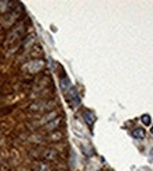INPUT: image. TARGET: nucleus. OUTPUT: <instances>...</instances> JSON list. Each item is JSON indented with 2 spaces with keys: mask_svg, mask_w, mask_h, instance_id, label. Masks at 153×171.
<instances>
[{
  "mask_svg": "<svg viewBox=\"0 0 153 171\" xmlns=\"http://www.w3.org/2000/svg\"><path fill=\"white\" fill-rule=\"evenodd\" d=\"M59 123H60V119H59V118H58V119H53L45 125V129H46V131H53L55 128L59 126Z\"/></svg>",
  "mask_w": 153,
  "mask_h": 171,
  "instance_id": "7ed1b4c3",
  "label": "nucleus"
},
{
  "mask_svg": "<svg viewBox=\"0 0 153 171\" xmlns=\"http://www.w3.org/2000/svg\"><path fill=\"white\" fill-rule=\"evenodd\" d=\"M55 116H58V111H52V112H49L48 115H45L44 118H42L41 123H46V122H51V121L55 119Z\"/></svg>",
  "mask_w": 153,
  "mask_h": 171,
  "instance_id": "39448f33",
  "label": "nucleus"
},
{
  "mask_svg": "<svg viewBox=\"0 0 153 171\" xmlns=\"http://www.w3.org/2000/svg\"><path fill=\"white\" fill-rule=\"evenodd\" d=\"M83 116H84V119H86V122H87L89 125H93V123H94V121H96L94 115L91 114L90 111H84V112H83Z\"/></svg>",
  "mask_w": 153,
  "mask_h": 171,
  "instance_id": "423d86ee",
  "label": "nucleus"
},
{
  "mask_svg": "<svg viewBox=\"0 0 153 171\" xmlns=\"http://www.w3.org/2000/svg\"><path fill=\"white\" fill-rule=\"evenodd\" d=\"M132 136L134 138H143L145 136V132L142 129H135V131H132Z\"/></svg>",
  "mask_w": 153,
  "mask_h": 171,
  "instance_id": "1a4fd4ad",
  "label": "nucleus"
},
{
  "mask_svg": "<svg viewBox=\"0 0 153 171\" xmlns=\"http://www.w3.org/2000/svg\"><path fill=\"white\" fill-rule=\"evenodd\" d=\"M62 138H63V135L60 132H53V133H51V135L46 136V139L49 140V142H58V140H60Z\"/></svg>",
  "mask_w": 153,
  "mask_h": 171,
  "instance_id": "20e7f679",
  "label": "nucleus"
},
{
  "mask_svg": "<svg viewBox=\"0 0 153 171\" xmlns=\"http://www.w3.org/2000/svg\"><path fill=\"white\" fill-rule=\"evenodd\" d=\"M42 105H45L44 102H35V104H31V105H30V109H31V111H38V109H42Z\"/></svg>",
  "mask_w": 153,
  "mask_h": 171,
  "instance_id": "6e6552de",
  "label": "nucleus"
},
{
  "mask_svg": "<svg viewBox=\"0 0 153 171\" xmlns=\"http://www.w3.org/2000/svg\"><path fill=\"white\" fill-rule=\"evenodd\" d=\"M44 156H45V158H55L56 157V153L53 152V150H45Z\"/></svg>",
  "mask_w": 153,
  "mask_h": 171,
  "instance_id": "9d476101",
  "label": "nucleus"
},
{
  "mask_svg": "<svg viewBox=\"0 0 153 171\" xmlns=\"http://www.w3.org/2000/svg\"><path fill=\"white\" fill-rule=\"evenodd\" d=\"M42 66H44V62L42 60H34V62H30V63L27 65V69L30 70L31 73H35L39 69H42Z\"/></svg>",
  "mask_w": 153,
  "mask_h": 171,
  "instance_id": "f257e3e1",
  "label": "nucleus"
},
{
  "mask_svg": "<svg viewBox=\"0 0 153 171\" xmlns=\"http://www.w3.org/2000/svg\"><path fill=\"white\" fill-rule=\"evenodd\" d=\"M68 100L72 102L73 107H76V105L80 104V98H79V95H77V93H76V90L75 89H70V93H69V95H68Z\"/></svg>",
  "mask_w": 153,
  "mask_h": 171,
  "instance_id": "f03ea898",
  "label": "nucleus"
},
{
  "mask_svg": "<svg viewBox=\"0 0 153 171\" xmlns=\"http://www.w3.org/2000/svg\"><path fill=\"white\" fill-rule=\"evenodd\" d=\"M39 171H51L49 167H46L45 164H39Z\"/></svg>",
  "mask_w": 153,
  "mask_h": 171,
  "instance_id": "9b49d317",
  "label": "nucleus"
},
{
  "mask_svg": "<svg viewBox=\"0 0 153 171\" xmlns=\"http://www.w3.org/2000/svg\"><path fill=\"white\" fill-rule=\"evenodd\" d=\"M142 121H143V123H149V116H147V115H145V116H143V118H142Z\"/></svg>",
  "mask_w": 153,
  "mask_h": 171,
  "instance_id": "f8f14e48",
  "label": "nucleus"
},
{
  "mask_svg": "<svg viewBox=\"0 0 153 171\" xmlns=\"http://www.w3.org/2000/svg\"><path fill=\"white\" fill-rule=\"evenodd\" d=\"M60 87H62V90H68V87H70V82L68 77H63L60 80Z\"/></svg>",
  "mask_w": 153,
  "mask_h": 171,
  "instance_id": "0eeeda50",
  "label": "nucleus"
}]
</instances>
